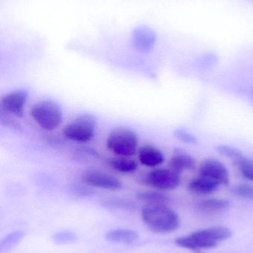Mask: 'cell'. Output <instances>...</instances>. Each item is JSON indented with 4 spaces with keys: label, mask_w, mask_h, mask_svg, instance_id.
Instances as JSON below:
<instances>
[{
    "label": "cell",
    "mask_w": 253,
    "mask_h": 253,
    "mask_svg": "<svg viewBox=\"0 0 253 253\" xmlns=\"http://www.w3.org/2000/svg\"><path fill=\"white\" fill-rule=\"evenodd\" d=\"M175 136L177 139L184 144H190V145H196L199 144V139L194 134L184 129H176L175 131Z\"/></svg>",
    "instance_id": "obj_26"
},
{
    "label": "cell",
    "mask_w": 253,
    "mask_h": 253,
    "mask_svg": "<svg viewBox=\"0 0 253 253\" xmlns=\"http://www.w3.org/2000/svg\"><path fill=\"white\" fill-rule=\"evenodd\" d=\"M77 240L75 233L69 230L58 232L53 236V241L57 245H67L73 243Z\"/></svg>",
    "instance_id": "obj_25"
},
{
    "label": "cell",
    "mask_w": 253,
    "mask_h": 253,
    "mask_svg": "<svg viewBox=\"0 0 253 253\" xmlns=\"http://www.w3.org/2000/svg\"><path fill=\"white\" fill-rule=\"evenodd\" d=\"M98 127V120L95 116L83 114L76 117L72 121L64 126L62 135L65 139L74 142L86 144L90 142Z\"/></svg>",
    "instance_id": "obj_5"
},
{
    "label": "cell",
    "mask_w": 253,
    "mask_h": 253,
    "mask_svg": "<svg viewBox=\"0 0 253 253\" xmlns=\"http://www.w3.org/2000/svg\"><path fill=\"white\" fill-rule=\"evenodd\" d=\"M138 162L143 166L149 168H157L164 162L165 156L163 152L150 144H146L138 149Z\"/></svg>",
    "instance_id": "obj_11"
},
{
    "label": "cell",
    "mask_w": 253,
    "mask_h": 253,
    "mask_svg": "<svg viewBox=\"0 0 253 253\" xmlns=\"http://www.w3.org/2000/svg\"><path fill=\"white\" fill-rule=\"evenodd\" d=\"M105 239L108 242L129 245L138 240L139 234L131 229H114L106 233Z\"/></svg>",
    "instance_id": "obj_15"
},
{
    "label": "cell",
    "mask_w": 253,
    "mask_h": 253,
    "mask_svg": "<svg viewBox=\"0 0 253 253\" xmlns=\"http://www.w3.org/2000/svg\"><path fill=\"white\" fill-rule=\"evenodd\" d=\"M102 205L106 208L113 210L132 211L136 208V204L129 199L111 197L102 200Z\"/></svg>",
    "instance_id": "obj_18"
},
{
    "label": "cell",
    "mask_w": 253,
    "mask_h": 253,
    "mask_svg": "<svg viewBox=\"0 0 253 253\" xmlns=\"http://www.w3.org/2000/svg\"><path fill=\"white\" fill-rule=\"evenodd\" d=\"M216 151L224 157L233 159V161L237 160L244 156L240 149L228 144H219L216 147Z\"/></svg>",
    "instance_id": "obj_21"
},
{
    "label": "cell",
    "mask_w": 253,
    "mask_h": 253,
    "mask_svg": "<svg viewBox=\"0 0 253 253\" xmlns=\"http://www.w3.org/2000/svg\"><path fill=\"white\" fill-rule=\"evenodd\" d=\"M234 165L244 178L253 181V159L243 156L234 161Z\"/></svg>",
    "instance_id": "obj_20"
},
{
    "label": "cell",
    "mask_w": 253,
    "mask_h": 253,
    "mask_svg": "<svg viewBox=\"0 0 253 253\" xmlns=\"http://www.w3.org/2000/svg\"><path fill=\"white\" fill-rule=\"evenodd\" d=\"M30 114L34 123L47 132L58 129L63 121L61 107L54 101L48 99L36 102L31 107Z\"/></svg>",
    "instance_id": "obj_4"
},
{
    "label": "cell",
    "mask_w": 253,
    "mask_h": 253,
    "mask_svg": "<svg viewBox=\"0 0 253 253\" xmlns=\"http://www.w3.org/2000/svg\"><path fill=\"white\" fill-rule=\"evenodd\" d=\"M106 164L111 169L119 173L133 174L138 171L139 163L132 157L115 156L107 159Z\"/></svg>",
    "instance_id": "obj_14"
},
{
    "label": "cell",
    "mask_w": 253,
    "mask_h": 253,
    "mask_svg": "<svg viewBox=\"0 0 253 253\" xmlns=\"http://www.w3.org/2000/svg\"><path fill=\"white\" fill-rule=\"evenodd\" d=\"M155 41V33L148 27H138L134 31L132 37L133 45L139 51H150L154 46Z\"/></svg>",
    "instance_id": "obj_12"
},
{
    "label": "cell",
    "mask_w": 253,
    "mask_h": 253,
    "mask_svg": "<svg viewBox=\"0 0 253 253\" xmlns=\"http://www.w3.org/2000/svg\"><path fill=\"white\" fill-rule=\"evenodd\" d=\"M136 197L146 205H168L169 202V196L164 192L156 190L138 192Z\"/></svg>",
    "instance_id": "obj_17"
},
{
    "label": "cell",
    "mask_w": 253,
    "mask_h": 253,
    "mask_svg": "<svg viewBox=\"0 0 253 253\" xmlns=\"http://www.w3.org/2000/svg\"><path fill=\"white\" fill-rule=\"evenodd\" d=\"M25 233L21 230L12 232L6 236L0 244V250L1 252H7L13 249L23 239Z\"/></svg>",
    "instance_id": "obj_19"
},
{
    "label": "cell",
    "mask_w": 253,
    "mask_h": 253,
    "mask_svg": "<svg viewBox=\"0 0 253 253\" xmlns=\"http://www.w3.org/2000/svg\"><path fill=\"white\" fill-rule=\"evenodd\" d=\"M199 172V175L209 178L220 186L230 184V172L225 165L218 159L209 158L202 161Z\"/></svg>",
    "instance_id": "obj_9"
},
{
    "label": "cell",
    "mask_w": 253,
    "mask_h": 253,
    "mask_svg": "<svg viewBox=\"0 0 253 253\" xmlns=\"http://www.w3.org/2000/svg\"><path fill=\"white\" fill-rule=\"evenodd\" d=\"M219 187L218 183L202 175L190 180L187 185L190 193L200 196L212 194L218 190Z\"/></svg>",
    "instance_id": "obj_13"
},
{
    "label": "cell",
    "mask_w": 253,
    "mask_h": 253,
    "mask_svg": "<svg viewBox=\"0 0 253 253\" xmlns=\"http://www.w3.org/2000/svg\"><path fill=\"white\" fill-rule=\"evenodd\" d=\"M105 144L108 151L114 156L132 157L139 149V138L130 128L117 127L108 133Z\"/></svg>",
    "instance_id": "obj_3"
},
{
    "label": "cell",
    "mask_w": 253,
    "mask_h": 253,
    "mask_svg": "<svg viewBox=\"0 0 253 253\" xmlns=\"http://www.w3.org/2000/svg\"><path fill=\"white\" fill-rule=\"evenodd\" d=\"M81 179L84 184L92 188L117 191L123 188L122 181L117 177L104 171L89 169L81 175Z\"/></svg>",
    "instance_id": "obj_7"
},
{
    "label": "cell",
    "mask_w": 253,
    "mask_h": 253,
    "mask_svg": "<svg viewBox=\"0 0 253 253\" xmlns=\"http://www.w3.org/2000/svg\"><path fill=\"white\" fill-rule=\"evenodd\" d=\"M16 119L17 118L13 116L0 111V123H1V126L11 129V130L20 132L22 131V126L16 120Z\"/></svg>",
    "instance_id": "obj_24"
},
{
    "label": "cell",
    "mask_w": 253,
    "mask_h": 253,
    "mask_svg": "<svg viewBox=\"0 0 253 253\" xmlns=\"http://www.w3.org/2000/svg\"><path fill=\"white\" fill-rule=\"evenodd\" d=\"M28 99V92L25 89H17L3 95L0 101V111L22 118L25 114Z\"/></svg>",
    "instance_id": "obj_8"
},
{
    "label": "cell",
    "mask_w": 253,
    "mask_h": 253,
    "mask_svg": "<svg viewBox=\"0 0 253 253\" xmlns=\"http://www.w3.org/2000/svg\"><path fill=\"white\" fill-rule=\"evenodd\" d=\"M232 193L234 196L245 200H253V185L252 184H237L232 188Z\"/></svg>",
    "instance_id": "obj_22"
},
{
    "label": "cell",
    "mask_w": 253,
    "mask_h": 253,
    "mask_svg": "<svg viewBox=\"0 0 253 253\" xmlns=\"http://www.w3.org/2000/svg\"><path fill=\"white\" fill-rule=\"evenodd\" d=\"M168 168L181 174L185 171H193L197 168V161L194 156L181 149H175L168 164Z\"/></svg>",
    "instance_id": "obj_10"
},
{
    "label": "cell",
    "mask_w": 253,
    "mask_h": 253,
    "mask_svg": "<svg viewBox=\"0 0 253 253\" xmlns=\"http://www.w3.org/2000/svg\"><path fill=\"white\" fill-rule=\"evenodd\" d=\"M141 218L149 229L159 234L176 231L181 224L179 215L168 205H146Z\"/></svg>",
    "instance_id": "obj_2"
},
{
    "label": "cell",
    "mask_w": 253,
    "mask_h": 253,
    "mask_svg": "<svg viewBox=\"0 0 253 253\" xmlns=\"http://www.w3.org/2000/svg\"><path fill=\"white\" fill-rule=\"evenodd\" d=\"M74 157L77 160L86 162V161L99 159L100 154L95 149L92 148V147H83L77 149L74 151Z\"/></svg>",
    "instance_id": "obj_23"
},
{
    "label": "cell",
    "mask_w": 253,
    "mask_h": 253,
    "mask_svg": "<svg viewBox=\"0 0 253 253\" xmlns=\"http://www.w3.org/2000/svg\"><path fill=\"white\" fill-rule=\"evenodd\" d=\"M143 185L159 191H172L179 187L181 182V174L169 168H153L138 178Z\"/></svg>",
    "instance_id": "obj_6"
},
{
    "label": "cell",
    "mask_w": 253,
    "mask_h": 253,
    "mask_svg": "<svg viewBox=\"0 0 253 253\" xmlns=\"http://www.w3.org/2000/svg\"><path fill=\"white\" fill-rule=\"evenodd\" d=\"M71 192L74 196L80 199L89 197L94 193L92 187L87 184H74L71 186Z\"/></svg>",
    "instance_id": "obj_27"
},
{
    "label": "cell",
    "mask_w": 253,
    "mask_h": 253,
    "mask_svg": "<svg viewBox=\"0 0 253 253\" xmlns=\"http://www.w3.org/2000/svg\"><path fill=\"white\" fill-rule=\"evenodd\" d=\"M231 236L232 231L228 227L216 226L178 238L175 244L177 246L192 252L202 253L203 250L216 248L218 244L228 240Z\"/></svg>",
    "instance_id": "obj_1"
},
{
    "label": "cell",
    "mask_w": 253,
    "mask_h": 253,
    "mask_svg": "<svg viewBox=\"0 0 253 253\" xmlns=\"http://www.w3.org/2000/svg\"><path fill=\"white\" fill-rule=\"evenodd\" d=\"M230 203L224 199H206L200 201L196 205V208L200 212L206 214H215L223 212L228 209Z\"/></svg>",
    "instance_id": "obj_16"
}]
</instances>
